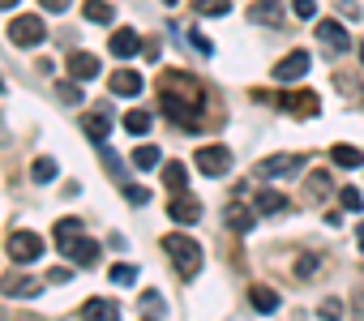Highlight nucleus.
Instances as JSON below:
<instances>
[{"mask_svg": "<svg viewBox=\"0 0 364 321\" xmlns=\"http://www.w3.org/2000/svg\"><path fill=\"white\" fill-rule=\"evenodd\" d=\"M163 94V111L180 124V129H198V111H202V86L185 73H163L159 82Z\"/></svg>", "mask_w": 364, "mask_h": 321, "instance_id": "1", "label": "nucleus"}, {"mask_svg": "<svg viewBox=\"0 0 364 321\" xmlns=\"http://www.w3.org/2000/svg\"><path fill=\"white\" fill-rule=\"evenodd\" d=\"M56 249H60L69 261H77V266H95V261H99V244L82 236V223H77V219H60V223H56Z\"/></svg>", "mask_w": 364, "mask_h": 321, "instance_id": "2", "label": "nucleus"}, {"mask_svg": "<svg viewBox=\"0 0 364 321\" xmlns=\"http://www.w3.org/2000/svg\"><path fill=\"white\" fill-rule=\"evenodd\" d=\"M163 253L176 261V270L180 274H198V266H202V244L198 240H189V236H163Z\"/></svg>", "mask_w": 364, "mask_h": 321, "instance_id": "3", "label": "nucleus"}, {"mask_svg": "<svg viewBox=\"0 0 364 321\" xmlns=\"http://www.w3.org/2000/svg\"><path fill=\"white\" fill-rule=\"evenodd\" d=\"M9 39H14L18 48H35V43H43V39H48V26H43V18H39V13H22V18H14V22H9Z\"/></svg>", "mask_w": 364, "mask_h": 321, "instance_id": "4", "label": "nucleus"}, {"mask_svg": "<svg viewBox=\"0 0 364 321\" xmlns=\"http://www.w3.org/2000/svg\"><path fill=\"white\" fill-rule=\"evenodd\" d=\"M9 257L14 261H39L43 257V240L35 232H14L9 236Z\"/></svg>", "mask_w": 364, "mask_h": 321, "instance_id": "5", "label": "nucleus"}, {"mask_svg": "<svg viewBox=\"0 0 364 321\" xmlns=\"http://www.w3.org/2000/svg\"><path fill=\"white\" fill-rule=\"evenodd\" d=\"M228 168H232V150H228V146H206V150H198V172L223 176Z\"/></svg>", "mask_w": 364, "mask_h": 321, "instance_id": "6", "label": "nucleus"}, {"mask_svg": "<svg viewBox=\"0 0 364 321\" xmlns=\"http://www.w3.org/2000/svg\"><path fill=\"white\" fill-rule=\"evenodd\" d=\"M309 52H287L279 65H274V82H296V77H304L309 73Z\"/></svg>", "mask_w": 364, "mask_h": 321, "instance_id": "7", "label": "nucleus"}, {"mask_svg": "<svg viewBox=\"0 0 364 321\" xmlns=\"http://www.w3.org/2000/svg\"><path fill=\"white\" fill-rule=\"evenodd\" d=\"M107 86H112V94H120V99H137V94H141V73H137V69H120V73L107 77Z\"/></svg>", "mask_w": 364, "mask_h": 321, "instance_id": "8", "label": "nucleus"}, {"mask_svg": "<svg viewBox=\"0 0 364 321\" xmlns=\"http://www.w3.org/2000/svg\"><path fill=\"white\" fill-rule=\"evenodd\" d=\"M167 214H171L176 223H198V219H202V202H198V197H185V193H176L171 206H167Z\"/></svg>", "mask_w": 364, "mask_h": 321, "instance_id": "9", "label": "nucleus"}, {"mask_svg": "<svg viewBox=\"0 0 364 321\" xmlns=\"http://www.w3.org/2000/svg\"><path fill=\"white\" fill-rule=\"evenodd\" d=\"M317 39H321L330 52H347V48H351V35H347L334 18H330V22H317Z\"/></svg>", "mask_w": 364, "mask_h": 321, "instance_id": "10", "label": "nucleus"}, {"mask_svg": "<svg viewBox=\"0 0 364 321\" xmlns=\"http://www.w3.org/2000/svg\"><path fill=\"white\" fill-rule=\"evenodd\" d=\"M257 172L262 176H291V172H300V158L296 154H270L257 163Z\"/></svg>", "mask_w": 364, "mask_h": 321, "instance_id": "11", "label": "nucleus"}, {"mask_svg": "<svg viewBox=\"0 0 364 321\" xmlns=\"http://www.w3.org/2000/svg\"><path fill=\"white\" fill-rule=\"evenodd\" d=\"M69 77H77V82H95V77H99V56H90V52H73V56H69Z\"/></svg>", "mask_w": 364, "mask_h": 321, "instance_id": "12", "label": "nucleus"}, {"mask_svg": "<svg viewBox=\"0 0 364 321\" xmlns=\"http://www.w3.org/2000/svg\"><path fill=\"white\" fill-rule=\"evenodd\" d=\"M107 52H112V56H120V60L137 56V52H141V39H137V31H116V35H112V43H107Z\"/></svg>", "mask_w": 364, "mask_h": 321, "instance_id": "13", "label": "nucleus"}, {"mask_svg": "<svg viewBox=\"0 0 364 321\" xmlns=\"http://www.w3.org/2000/svg\"><path fill=\"white\" fill-rule=\"evenodd\" d=\"M82 321H120V308L112 300H86L82 304Z\"/></svg>", "mask_w": 364, "mask_h": 321, "instance_id": "14", "label": "nucleus"}, {"mask_svg": "<svg viewBox=\"0 0 364 321\" xmlns=\"http://www.w3.org/2000/svg\"><path fill=\"white\" fill-rule=\"evenodd\" d=\"M283 107L287 111H296V116H317V94L313 90H300V94H283Z\"/></svg>", "mask_w": 364, "mask_h": 321, "instance_id": "15", "label": "nucleus"}, {"mask_svg": "<svg viewBox=\"0 0 364 321\" xmlns=\"http://www.w3.org/2000/svg\"><path fill=\"white\" fill-rule=\"evenodd\" d=\"M82 129H86V137H90V141H107V133H112V120H107V111L99 107V111H90V116L82 120Z\"/></svg>", "mask_w": 364, "mask_h": 321, "instance_id": "16", "label": "nucleus"}, {"mask_svg": "<svg viewBox=\"0 0 364 321\" xmlns=\"http://www.w3.org/2000/svg\"><path fill=\"white\" fill-rule=\"evenodd\" d=\"M163 185H167L171 193H185V189H189V168H185V163H167V168H163Z\"/></svg>", "mask_w": 364, "mask_h": 321, "instance_id": "17", "label": "nucleus"}, {"mask_svg": "<svg viewBox=\"0 0 364 321\" xmlns=\"http://www.w3.org/2000/svg\"><path fill=\"white\" fill-rule=\"evenodd\" d=\"M249 300L257 312H279V291H270V287H249Z\"/></svg>", "mask_w": 364, "mask_h": 321, "instance_id": "18", "label": "nucleus"}, {"mask_svg": "<svg viewBox=\"0 0 364 321\" xmlns=\"http://www.w3.org/2000/svg\"><path fill=\"white\" fill-rule=\"evenodd\" d=\"M0 291H5V295H35V291H39V283H35V278H26V274H14V278L0 283Z\"/></svg>", "mask_w": 364, "mask_h": 321, "instance_id": "19", "label": "nucleus"}, {"mask_svg": "<svg viewBox=\"0 0 364 321\" xmlns=\"http://www.w3.org/2000/svg\"><path fill=\"white\" fill-rule=\"evenodd\" d=\"M249 18H253V22H274V26H279L283 9H279V0H257V5L249 9Z\"/></svg>", "mask_w": 364, "mask_h": 321, "instance_id": "20", "label": "nucleus"}, {"mask_svg": "<svg viewBox=\"0 0 364 321\" xmlns=\"http://www.w3.org/2000/svg\"><path fill=\"white\" fill-rule=\"evenodd\" d=\"M228 227H232V232H253V210H245L240 202L228 206Z\"/></svg>", "mask_w": 364, "mask_h": 321, "instance_id": "21", "label": "nucleus"}, {"mask_svg": "<svg viewBox=\"0 0 364 321\" xmlns=\"http://www.w3.org/2000/svg\"><path fill=\"white\" fill-rule=\"evenodd\" d=\"M82 13H86V18H90V22H99V26H103V22H112V18H116V9H112V5H107V0H86V5H82Z\"/></svg>", "mask_w": 364, "mask_h": 321, "instance_id": "22", "label": "nucleus"}, {"mask_svg": "<svg viewBox=\"0 0 364 321\" xmlns=\"http://www.w3.org/2000/svg\"><path fill=\"white\" fill-rule=\"evenodd\" d=\"M330 158H334V168H360V158H364V154H360L355 146H334Z\"/></svg>", "mask_w": 364, "mask_h": 321, "instance_id": "23", "label": "nucleus"}, {"mask_svg": "<svg viewBox=\"0 0 364 321\" xmlns=\"http://www.w3.org/2000/svg\"><path fill=\"white\" fill-rule=\"evenodd\" d=\"M129 158H133V168H137V172H150V168H159V150H154V146H137Z\"/></svg>", "mask_w": 364, "mask_h": 321, "instance_id": "24", "label": "nucleus"}, {"mask_svg": "<svg viewBox=\"0 0 364 321\" xmlns=\"http://www.w3.org/2000/svg\"><path fill=\"white\" fill-rule=\"evenodd\" d=\"M193 9L206 18H223V13H232V0H193Z\"/></svg>", "mask_w": 364, "mask_h": 321, "instance_id": "25", "label": "nucleus"}, {"mask_svg": "<svg viewBox=\"0 0 364 321\" xmlns=\"http://www.w3.org/2000/svg\"><path fill=\"white\" fill-rule=\"evenodd\" d=\"M124 129H129L133 137H146V133H150V111H129V116H124Z\"/></svg>", "mask_w": 364, "mask_h": 321, "instance_id": "26", "label": "nucleus"}, {"mask_svg": "<svg viewBox=\"0 0 364 321\" xmlns=\"http://www.w3.org/2000/svg\"><path fill=\"white\" fill-rule=\"evenodd\" d=\"M283 206H287V197H283V193H270V189H266V193H257V214H274V210H283Z\"/></svg>", "mask_w": 364, "mask_h": 321, "instance_id": "27", "label": "nucleus"}, {"mask_svg": "<svg viewBox=\"0 0 364 321\" xmlns=\"http://www.w3.org/2000/svg\"><path fill=\"white\" fill-rule=\"evenodd\" d=\"M31 176H35V185H48V180H56V158H35Z\"/></svg>", "mask_w": 364, "mask_h": 321, "instance_id": "28", "label": "nucleus"}, {"mask_svg": "<svg viewBox=\"0 0 364 321\" xmlns=\"http://www.w3.org/2000/svg\"><path fill=\"white\" fill-rule=\"evenodd\" d=\"M317 270H321V257H317V253H304V257L296 261V278H313Z\"/></svg>", "mask_w": 364, "mask_h": 321, "instance_id": "29", "label": "nucleus"}, {"mask_svg": "<svg viewBox=\"0 0 364 321\" xmlns=\"http://www.w3.org/2000/svg\"><path fill=\"white\" fill-rule=\"evenodd\" d=\"M56 94H60L65 103H73V107H77V103H82V90H77V77H73V82H60V86H56Z\"/></svg>", "mask_w": 364, "mask_h": 321, "instance_id": "30", "label": "nucleus"}, {"mask_svg": "<svg viewBox=\"0 0 364 321\" xmlns=\"http://www.w3.org/2000/svg\"><path fill=\"white\" fill-rule=\"evenodd\" d=\"M112 283H120V287L137 283V266H112Z\"/></svg>", "mask_w": 364, "mask_h": 321, "instance_id": "31", "label": "nucleus"}, {"mask_svg": "<svg viewBox=\"0 0 364 321\" xmlns=\"http://www.w3.org/2000/svg\"><path fill=\"white\" fill-rule=\"evenodd\" d=\"M338 202H343V210H360V206H364L360 189H338Z\"/></svg>", "mask_w": 364, "mask_h": 321, "instance_id": "32", "label": "nucleus"}, {"mask_svg": "<svg viewBox=\"0 0 364 321\" xmlns=\"http://www.w3.org/2000/svg\"><path fill=\"white\" fill-rule=\"evenodd\" d=\"M124 197H129L133 206H146V202H150V189H141V185H129V189H124Z\"/></svg>", "mask_w": 364, "mask_h": 321, "instance_id": "33", "label": "nucleus"}, {"mask_svg": "<svg viewBox=\"0 0 364 321\" xmlns=\"http://www.w3.org/2000/svg\"><path fill=\"white\" fill-rule=\"evenodd\" d=\"M338 317H343V304L338 300H326L321 304V321H338Z\"/></svg>", "mask_w": 364, "mask_h": 321, "instance_id": "34", "label": "nucleus"}, {"mask_svg": "<svg viewBox=\"0 0 364 321\" xmlns=\"http://www.w3.org/2000/svg\"><path fill=\"white\" fill-rule=\"evenodd\" d=\"M291 13H296V18H313L317 5H313V0H291Z\"/></svg>", "mask_w": 364, "mask_h": 321, "instance_id": "35", "label": "nucleus"}, {"mask_svg": "<svg viewBox=\"0 0 364 321\" xmlns=\"http://www.w3.org/2000/svg\"><path fill=\"white\" fill-rule=\"evenodd\" d=\"M69 5H73V0H43V9H48V13H65Z\"/></svg>", "mask_w": 364, "mask_h": 321, "instance_id": "36", "label": "nucleus"}, {"mask_svg": "<svg viewBox=\"0 0 364 321\" xmlns=\"http://www.w3.org/2000/svg\"><path fill=\"white\" fill-rule=\"evenodd\" d=\"M48 278H52V283H69V278H73V270H60V266H56V270H52Z\"/></svg>", "mask_w": 364, "mask_h": 321, "instance_id": "37", "label": "nucleus"}, {"mask_svg": "<svg viewBox=\"0 0 364 321\" xmlns=\"http://www.w3.org/2000/svg\"><path fill=\"white\" fill-rule=\"evenodd\" d=\"M0 9H18V0H0Z\"/></svg>", "mask_w": 364, "mask_h": 321, "instance_id": "38", "label": "nucleus"}, {"mask_svg": "<svg viewBox=\"0 0 364 321\" xmlns=\"http://www.w3.org/2000/svg\"><path fill=\"white\" fill-rule=\"evenodd\" d=\"M355 244H360V249H364V223H360V232H355Z\"/></svg>", "mask_w": 364, "mask_h": 321, "instance_id": "39", "label": "nucleus"}, {"mask_svg": "<svg viewBox=\"0 0 364 321\" xmlns=\"http://www.w3.org/2000/svg\"><path fill=\"white\" fill-rule=\"evenodd\" d=\"M163 5H167V9H171V5H180V0H163Z\"/></svg>", "mask_w": 364, "mask_h": 321, "instance_id": "40", "label": "nucleus"}, {"mask_svg": "<svg viewBox=\"0 0 364 321\" xmlns=\"http://www.w3.org/2000/svg\"><path fill=\"white\" fill-rule=\"evenodd\" d=\"M360 65H364V48H360Z\"/></svg>", "mask_w": 364, "mask_h": 321, "instance_id": "41", "label": "nucleus"}]
</instances>
